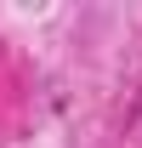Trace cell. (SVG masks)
I'll use <instances>...</instances> for the list:
<instances>
[]
</instances>
